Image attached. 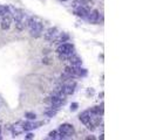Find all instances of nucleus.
Instances as JSON below:
<instances>
[{"label": "nucleus", "mask_w": 156, "mask_h": 140, "mask_svg": "<svg viewBox=\"0 0 156 140\" xmlns=\"http://www.w3.org/2000/svg\"><path fill=\"white\" fill-rule=\"evenodd\" d=\"M11 130H12V133H13L14 137H16V135H19V134H21V133L23 132V123H16V124H14L12 127H11Z\"/></svg>", "instance_id": "nucleus-9"}, {"label": "nucleus", "mask_w": 156, "mask_h": 140, "mask_svg": "<svg viewBox=\"0 0 156 140\" xmlns=\"http://www.w3.org/2000/svg\"><path fill=\"white\" fill-rule=\"evenodd\" d=\"M12 20H13V16H12L11 12H9V9H8L7 14L0 20V22H1V29H2V31H7L8 28L11 27Z\"/></svg>", "instance_id": "nucleus-4"}, {"label": "nucleus", "mask_w": 156, "mask_h": 140, "mask_svg": "<svg viewBox=\"0 0 156 140\" xmlns=\"http://www.w3.org/2000/svg\"><path fill=\"white\" fill-rule=\"evenodd\" d=\"M79 118H80V120H81L83 124L87 125L88 123H89V119H90V111L87 110V111H85V112H82Z\"/></svg>", "instance_id": "nucleus-11"}, {"label": "nucleus", "mask_w": 156, "mask_h": 140, "mask_svg": "<svg viewBox=\"0 0 156 140\" xmlns=\"http://www.w3.org/2000/svg\"><path fill=\"white\" fill-rule=\"evenodd\" d=\"M0 133H1V127H0Z\"/></svg>", "instance_id": "nucleus-19"}, {"label": "nucleus", "mask_w": 156, "mask_h": 140, "mask_svg": "<svg viewBox=\"0 0 156 140\" xmlns=\"http://www.w3.org/2000/svg\"><path fill=\"white\" fill-rule=\"evenodd\" d=\"M56 111L58 110H53V108H52V110L51 111H46V116H48V117H54L55 115H56Z\"/></svg>", "instance_id": "nucleus-15"}, {"label": "nucleus", "mask_w": 156, "mask_h": 140, "mask_svg": "<svg viewBox=\"0 0 156 140\" xmlns=\"http://www.w3.org/2000/svg\"><path fill=\"white\" fill-rule=\"evenodd\" d=\"M88 20L92 23L99 22L100 21V12L98 9H93L92 12H89L88 13Z\"/></svg>", "instance_id": "nucleus-8"}, {"label": "nucleus", "mask_w": 156, "mask_h": 140, "mask_svg": "<svg viewBox=\"0 0 156 140\" xmlns=\"http://www.w3.org/2000/svg\"><path fill=\"white\" fill-rule=\"evenodd\" d=\"M69 39V36H68V34H66V33H62V34H59L58 36H56V39L54 40L56 43H62V42H66L67 40Z\"/></svg>", "instance_id": "nucleus-12"}, {"label": "nucleus", "mask_w": 156, "mask_h": 140, "mask_svg": "<svg viewBox=\"0 0 156 140\" xmlns=\"http://www.w3.org/2000/svg\"><path fill=\"white\" fill-rule=\"evenodd\" d=\"M58 131L61 134L62 139H65V138H69L74 134V127H73V125L70 124H62L60 125Z\"/></svg>", "instance_id": "nucleus-2"}, {"label": "nucleus", "mask_w": 156, "mask_h": 140, "mask_svg": "<svg viewBox=\"0 0 156 140\" xmlns=\"http://www.w3.org/2000/svg\"><path fill=\"white\" fill-rule=\"evenodd\" d=\"M56 52L59 54H68V55H73L74 54V47L70 43H61L60 46L58 47Z\"/></svg>", "instance_id": "nucleus-3"}, {"label": "nucleus", "mask_w": 156, "mask_h": 140, "mask_svg": "<svg viewBox=\"0 0 156 140\" xmlns=\"http://www.w3.org/2000/svg\"><path fill=\"white\" fill-rule=\"evenodd\" d=\"M76 109H78V103H73V104L70 105V110H72V111H75Z\"/></svg>", "instance_id": "nucleus-17"}, {"label": "nucleus", "mask_w": 156, "mask_h": 140, "mask_svg": "<svg viewBox=\"0 0 156 140\" xmlns=\"http://www.w3.org/2000/svg\"><path fill=\"white\" fill-rule=\"evenodd\" d=\"M75 82H69V83H67V84H65L63 86L60 88V90L62 91L66 96H68V95H72V93L75 91Z\"/></svg>", "instance_id": "nucleus-7"}, {"label": "nucleus", "mask_w": 156, "mask_h": 140, "mask_svg": "<svg viewBox=\"0 0 156 140\" xmlns=\"http://www.w3.org/2000/svg\"><path fill=\"white\" fill-rule=\"evenodd\" d=\"M68 61L70 62V64L73 65V67H80L81 65V63H82V61H81V58L79 57L78 55H72L69 58H68Z\"/></svg>", "instance_id": "nucleus-10"}, {"label": "nucleus", "mask_w": 156, "mask_h": 140, "mask_svg": "<svg viewBox=\"0 0 156 140\" xmlns=\"http://www.w3.org/2000/svg\"><path fill=\"white\" fill-rule=\"evenodd\" d=\"M59 34H60V33L58 31V28H56V27H52V28H49V29L45 33V39L48 40V41H54Z\"/></svg>", "instance_id": "nucleus-6"}, {"label": "nucleus", "mask_w": 156, "mask_h": 140, "mask_svg": "<svg viewBox=\"0 0 156 140\" xmlns=\"http://www.w3.org/2000/svg\"><path fill=\"white\" fill-rule=\"evenodd\" d=\"M87 74L86 69H82L80 67H74V75L75 76H85Z\"/></svg>", "instance_id": "nucleus-13"}, {"label": "nucleus", "mask_w": 156, "mask_h": 140, "mask_svg": "<svg viewBox=\"0 0 156 140\" xmlns=\"http://www.w3.org/2000/svg\"><path fill=\"white\" fill-rule=\"evenodd\" d=\"M26 26L30 28V33H31V35L33 38H39V36L42 35L44 26H42L41 22L35 21V20H33L32 18H30V20H28V22H27Z\"/></svg>", "instance_id": "nucleus-1"}, {"label": "nucleus", "mask_w": 156, "mask_h": 140, "mask_svg": "<svg viewBox=\"0 0 156 140\" xmlns=\"http://www.w3.org/2000/svg\"><path fill=\"white\" fill-rule=\"evenodd\" d=\"M7 13H8V7H6V6H1V5H0V20L6 15Z\"/></svg>", "instance_id": "nucleus-14"}, {"label": "nucleus", "mask_w": 156, "mask_h": 140, "mask_svg": "<svg viewBox=\"0 0 156 140\" xmlns=\"http://www.w3.org/2000/svg\"><path fill=\"white\" fill-rule=\"evenodd\" d=\"M26 117H27V119H30V120H34L37 116H35V113H32V112H27L26 113Z\"/></svg>", "instance_id": "nucleus-16"}, {"label": "nucleus", "mask_w": 156, "mask_h": 140, "mask_svg": "<svg viewBox=\"0 0 156 140\" xmlns=\"http://www.w3.org/2000/svg\"><path fill=\"white\" fill-rule=\"evenodd\" d=\"M74 13H75V15L80 16V18H85V16H87L88 13H89V6H88V5H80V6H76Z\"/></svg>", "instance_id": "nucleus-5"}, {"label": "nucleus", "mask_w": 156, "mask_h": 140, "mask_svg": "<svg viewBox=\"0 0 156 140\" xmlns=\"http://www.w3.org/2000/svg\"><path fill=\"white\" fill-rule=\"evenodd\" d=\"M26 138H27V139H32V138H34V135H33L32 133H28V134L26 135Z\"/></svg>", "instance_id": "nucleus-18"}, {"label": "nucleus", "mask_w": 156, "mask_h": 140, "mask_svg": "<svg viewBox=\"0 0 156 140\" xmlns=\"http://www.w3.org/2000/svg\"><path fill=\"white\" fill-rule=\"evenodd\" d=\"M61 1H66V0H61Z\"/></svg>", "instance_id": "nucleus-20"}]
</instances>
